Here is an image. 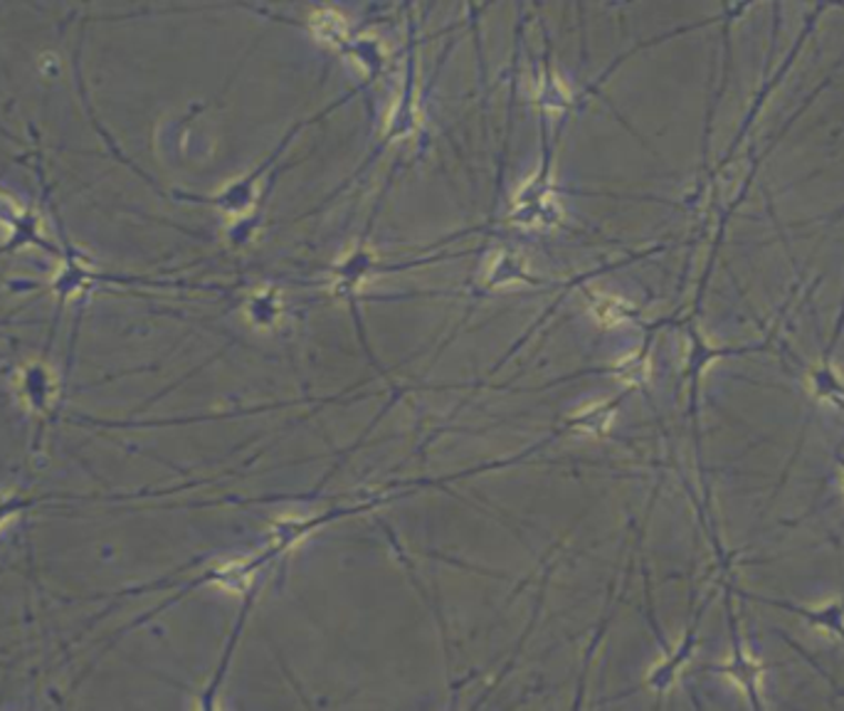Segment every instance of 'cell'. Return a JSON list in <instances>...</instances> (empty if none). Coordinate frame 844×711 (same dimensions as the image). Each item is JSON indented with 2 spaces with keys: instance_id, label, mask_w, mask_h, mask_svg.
<instances>
[{
  "instance_id": "obj_1",
  "label": "cell",
  "mask_w": 844,
  "mask_h": 711,
  "mask_svg": "<svg viewBox=\"0 0 844 711\" xmlns=\"http://www.w3.org/2000/svg\"><path fill=\"white\" fill-rule=\"evenodd\" d=\"M23 398L32 408H45L52 398V380L40 366H32L23 374Z\"/></svg>"
},
{
  "instance_id": "obj_2",
  "label": "cell",
  "mask_w": 844,
  "mask_h": 711,
  "mask_svg": "<svg viewBox=\"0 0 844 711\" xmlns=\"http://www.w3.org/2000/svg\"><path fill=\"white\" fill-rule=\"evenodd\" d=\"M10 517H13V507L6 505V501H0V521H6Z\"/></svg>"
}]
</instances>
